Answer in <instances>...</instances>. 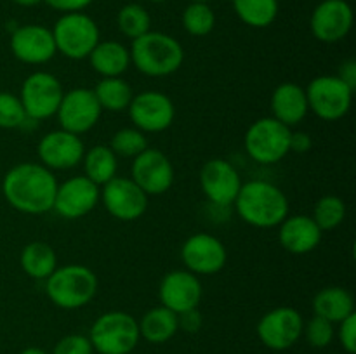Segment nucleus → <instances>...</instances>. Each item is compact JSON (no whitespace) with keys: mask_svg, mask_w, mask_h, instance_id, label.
<instances>
[{"mask_svg":"<svg viewBox=\"0 0 356 354\" xmlns=\"http://www.w3.org/2000/svg\"><path fill=\"white\" fill-rule=\"evenodd\" d=\"M58 179L42 163L23 162L7 170L2 194L14 210L28 215L47 214L54 207Z\"/></svg>","mask_w":356,"mask_h":354,"instance_id":"nucleus-1","label":"nucleus"},{"mask_svg":"<svg viewBox=\"0 0 356 354\" xmlns=\"http://www.w3.org/2000/svg\"><path fill=\"white\" fill-rule=\"evenodd\" d=\"M233 205L245 224L259 229L277 228L291 210L287 194L277 184L263 179L242 183Z\"/></svg>","mask_w":356,"mask_h":354,"instance_id":"nucleus-2","label":"nucleus"},{"mask_svg":"<svg viewBox=\"0 0 356 354\" xmlns=\"http://www.w3.org/2000/svg\"><path fill=\"white\" fill-rule=\"evenodd\" d=\"M131 65L146 76H169L183 66L184 49L162 31H152L132 40Z\"/></svg>","mask_w":356,"mask_h":354,"instance_id":"nucleus-3","label":"nucleus"},{"mask_svg":"<svg viewBox=\"0 0 356 354\" xmlns=\"http://www.w3.org/2000/svg\"><path fill=\"white\" fill-rule=\"evenodd\" d=\"M97 281L96 273L82 264H66L56 267L54 273L45 280V294L49 301L58 307L73 311L86 307L96 297Z\"/></svg>","mask_w":356,"mask_h":354,"instance_id":"nucleus-4","label":"nucleus"},{"mask_svg":"<svg viewBox=\"0 0 356 354\" xmlns=\"http://www.w3.org/2000/svg\"><path fill=\"white\" fill-rule=\"evenodd\" d=\"M89 340L97 354H131L138 347V319L125 311H108L92 323Z\"/></svg>","mask_w":356,"mask_h":354,"instance_id":"nucleus-5","label":"nucleus"},{"mask_svg":"<svg viewBox=\"0 0 356 354\" xmlns=\"http://www.w3.org/2000/svg\"><path fill=\"white\" fill-rule=\"evenodd\" d=\"M51 31L54 37L56 51L73 61L89 58L92 49L101 40L99 26L83 10L63 14Z\"/></svg>","mask_w":356,"mask_h":354,"instance_id":"nucleus-6","label":"nucleus"},{"mask_svg":"<svg viewBox=\"0 0 356 354\" xmlns=\"http://www.w3.org/2000/svg\"><path fill=\"white\" fill-rule=\"evenodd\" d=\"M291 127L280 124L273 117L259 118L247 128L243 137L247 155L259 165H273L282 162L291 153Z\"/></svg>","mask_w":356,"mask_h":354,"instance_id":"nucleus-7","label":"nucleus"},{"mask_svg":"<svg viewBox=\"0 0 356 354\" xmlns=\"http://www.w3.org/2000/svg\"><path fill=\"white\" fill-rule=\"evenodd\" d=\"M305 90L309 111L320 120L337 121L350 113L355 90L337 75L315 76Z\"/></svg>","mask_w":356,"mask_h":354,"instance_id":"nucleus-8","label":"nucleus"},{"mask_svg":"<svg viewBox=\"0 0 356 354\" xmlns=\"http://www.w3.org/2000/svg\"><path fill=\"white\" fill-rule=\"evenodd\" d=\"M65 89L56 75L49 71H33L24 78L21 85L19 99L28 120H47L56 117L61 104Z\"/></svg>","mask_w":356,"mask_h":354,"instance_id":"nucleus-9","label":"nucleus"},{"mask_svg":"<svg viewBox=\"0 0 356 354\" xmlns=\"http://www.w3.org/2000/svg\"><path fill=\"white\" fill-rule=\"evenodd\" d=\"M127 111L134 127L145 134L167 130L176 118L172 99L160 90H143L134 94Z\"/></svg>","mask_w":356,"mask_h":354,"instance_id":"nucleus-10","label":"nucleus"},{"mask_svg":"<svg viewBox=\"0 0 356 354\" xmlns=\"http://www.w3.org/2000/svg\"><path fill=\"white\" fill-rule=\"evenodd\" d=\"M148 194L131 177H113L101 186V200L111 217L122 222L138 221L148 210Z\"/></svg>","mask_w":356,"mask_h":354,"instance_id":"nucleus-11","label":"nucleus"},{"mask_svg":"<svg viewBox=\"0 0 356 354\" xmlns=\"http://www.w3.org/2000/svg\"><path fill=\"white\" fill-rule=\"evenodd\" d=\"M101 113L103 110L94 96V90L87 87H76L65 92L61 104L56 111V118H58L59 128L82 135L96 127Z\"/></svg>","mask_w":356,"mask_h":354,"instance_id":"nucleus-12","label":"nucleus"},{"mask_svg":"<svg viewBox=\"0 0 356 354\" xmlns=\"http://www.w3.org/2000/svg\"><path fill=\"white\" fill-rule=\"evenodd\" d=\"M305 319L294 307L280 305L266 314L257 323V337L271 351L291 349L302 337Z\"/></svg>","mask_w":356,"mask_h":354,"instance_id":"nucleus-13","label":"nucleus"},{"mask_svg":"<svg viewBox=\"0 0 356 354\" xmlns=\"http://www.w3.org/2000/svg\"><path fill=\"white\" fill-rule=\"evenodd\" d=\"M181 260L190 273L197 276H211L226 266L228 252L218 236L195 233L181 246Z\"/></svg>","mask_w":356,"mask_h":354,"instance_id":"nucleus-14","label":"nucleus"},{"mask_svg":"<svg viewBox=\"0 0 356 354\" xmlns=\"http://www.w3.org/2000/svg\"><path fill=\"white\" fill-rule=\"evenodd\" d=\"M131 179L148 196L163 194L172 187L176 170L165 153L155 148H146L141 155L132 158Z\"/></svg>","mask_w":356,"mask_h":354,"instance_id":"nucleus-15","label":"nucleus"},{"mask_svg":"<svg viewBox=\"0 0 356 354\" xmlns=\"http://www.w3.org/2000/svg\"><path fill=\"white\" fill-rule=\"evenodd\" d=\"M99 200L101 187L97 184L87 179L86 176H73L65 183L58 184L52 210H56V214L61 215L63 219L75 221L90 214L97 207Z\"/></svg>","mask_w":356,"mask_h":354,"instance_id":"nucleus-16","label":"nucleus"},{"mask_svg":"<svg viewBox=\"0 0 356 354\" xmlns=\"http://www.w3.org/2000/svg\"><path fill=\"white\" fill-rule=\"evenodd\" d=\"M200 187L205 198L218 207H229L235 201L242 177L232 162L225 158H212L200 169Z\"/></svg>","mask_w":356,"mask_h":354,"instance_id":"nucleus-17","label":"nucleus"},{"mask_svg":"<svg viewBox=\"0 0 356 354\" xmlns=\"http://www.w3.org/2000/svg\"><path fill=\"white\" fill-rule=\"evenodd\" d=\"M353 21V9L346 0H322L313 10L309 28L316 40L337 44L348 37Z\"/></svg>","mask_w":356,"mask_h":354,"instance_id":"nucleus-18","label":"nucleus"},{"mask_svg":"<svg viewBox=\"0 0 356 354\" xmlns=\"http://www.w3.org/2000/svg\"><path fill=\"white\" fill-rule=\"evenodd\" d=\"M38 160L49 170H68L79 165L86 153V146L80 135L68 130H51L38 141Z\"/></svg>","mask_w":356,"mask_h":354,"instance_id":"nucleus-19","label":"nucleus"},{"mask_svg":"<svg viewBox=\"0 0 356 354\" xmlns=\"http://www.w3.org/2000/svg\"><path fill=\"white\" fill-rule=\"evenodd\" d=\"M204 297L200 278L186 269H176L162 278L159 287L160 305L181 314L190 309H197Z\"/></svg>","mask_w":356,"mask_h":354,"instance_id":"nucleus-20","label":"nucleus"},{"mask_svg":"<svg viewBox=\"0 0 356 354\" xmlns=\"http://www.w3.org/2000/svg\"><path fill=\"white\" fill-rule=\"evenodd\" d=\"M9 45L14 58L24 65H45L58 54L52 31L42 24L17 26L10 35Z\"/></svg>","mask_w":356,"mask_h":354,"instance_id":"nucleus-21","label":"nucleus"},{"mask_svg":"<svg viewBox=\"0 0 356 354\" xmlns=\"http://www.w3.org/2000/svg\"><path fill=\"white\" fill-rule=\"evenodd\" d=\"M278 228L280 246L294 255L313 252L322 242L323 231L312 215H287Z\"/></svg>","mask_w":356,"mask_h":354,"instance_id":"nucleus-22","label":"nucleus"},{"mask_svg":"<svg viewBox=\"0 0 356 354\" xmlns=\"http://www.w3.org/2000/svg\"><path fill=\"white\" fill-rule=\"evenodd\" d=\"M271 117L287 127L301 124L308 115V97L305 87L294 82H284L271 94Z\"/></svg>","mask_w":356,"mask_h":354,"instance_id":"nucleus-23","label":"nucleus"},{"mask_svg":"<svg viewBox=\"0 0 356 354\" xmlns=\"http://www.w3.org/2000/svg\"><path fill=\"white\" fill-rule=\"evenodd\" d=\"M87 59L94 71L103 78L122 76L131 66V52L117 40H99Z\"/></svg>","mask_w":356,"mask_h":354,"instance_id":"nucleus-24","label":"nucleus"},{"mask_svg":"<svg viewBox=\"0 0 356 354\" xmlns=\"http://www.w3.org/2000/svg\"><path fill=\"white\" fill-rule=\"evenodd\" d=\"M315 316L330 323H341L355 312V298L350 290L343 287H325L313 297Z\"/></svg>","mask_w":356,"mask_h":354,"instance_id":"nucleus-25","label":"nucleus"},{"mask_svg":"<svg viewBox=\"0 0 356 354\" xmlns=\"http://www.w3.org/2000/svg\"><path fill=\"white\" fill-rule=\"evenodd\" d=\"M139 325V335L149 344H165L179 330L177 314L170 309L159 305L143 314Z\"/></svg>","mask_w":356,"mask_h":354,"instance_id":"nucleus-26","label":"nucleus"},{"mask_svg":"<svg viewBox=\"0 0 356 354\" xmlns=\"http://www.w3.org/2000/svg\"><path fill=\"white\" fill-rule=\"evenodd\" d=\"M83 176L92 180L97 186H103L108 180L117 177L118 170V156L113 149L106 144H96L92 148L86 149L82 158Z\"/></svg>","mask_w":356,"mask_h":354,"instance_id":"nucleus-27","label":"nucleus"},{"mask_svg":"<svg viewBox=\"0 0 356 354\" xmlns=\"http://www.w3.org/2000/svg\"><path fill=\"white\" fill-rule=\"evenodd\" d=\"M19 262L28 276L45 281L58 267V255L49 243L30 242L21 250Z\"/></svg>","mask_w":356,"mask_h":354,"instance_id":"nucleus-28","label":"nucleus"},{"mask_svg":"<svg viewBox=\"0 0 356 354\" xmlns=\"http://www.w3.org/2000/svg\"><path fill=\"white\" fill-rule=\"evenodd\" d=\"M92 90L101 110L111 111V113H120L127 110L134 97L132 87L122 76L101 78Z\"/></svg>","mask_w":356,"mask_h":354,"instance_id":"nucleus-29","label":"nucleus"},{"mask_svg":"<svg viewBox=\"0 0 356 354\" xmlns=\"http://www.w3.org/2000/svg\"><path fill=\"white\" fill-rule=\"evenodd\" d=\"M242 23L250 28H268L278 16V0H232Z\"/></svg>","mask_w":356,"mask_h":354,"instance_id":"nucleus-30","label":"nucleus"},{"mask_svg":"<svg viewBox=\"0 0 356 354\" xmlns=\"http://www.w3.org/2000/svg\"><path fill=\"white\" fill-rule=\"evenodd\" d=\"M183 28L193 37H205L216 26V14L207 2H190L183 10Z\"/></svg>","mask_w":356,"mask_h":354,"instance_id":"nucleus-31","label":"nucleus"},{"mask_svg":"<svg viewBox=\"0 0 356 354\" xmlns=\"http://www.w3.org/2000/svg\"><path fill=\"white\" fill-rule=\"evenodd\" d=\"M117 24L122 35L134 40L152 30V17L148 10L139 3H127L118 10Z\"/></svg>","mask_w":356,"mask_h":354,"instance_id":"nucleus-32","label":"nucleus"},{"mask_svg":"<svg viewBox=\"0 0 356 354\" xmlns=\"http://www.w3.org/2000/svg\"><path fill=\"white\" fill-rule=\"evenodd\" d=\"M312 217L322 231H332L343 224L346 217V203L336 194H325L316 201Z\"/></svg>","mask_w":356,"mask_h":354,"instance_id":"nucleus-33","label":"nucleus"},{"mask_svg":"<svg viewBox=\"0 0 356 354\" xmlns=\"http://www.w3.org/2000/svg\"><path fill=\"white\" fill-rule=\"evenodd\" d=\"M110 148L113 149V153L117 156L136 158V156L141 155L149 146L145 132H141L136 127H125L115 132L110 141Z\"/></svg>","mask_w":356,"mask_h":354,"instance_id":"nucleus-34","label":"nucleus"},{"mask_svg":"<svg viewBox=\"0 0 356 354\" xmlns=\"http://www.w3.org/2000/svg\"><path fill=\"white\" fill-rule=\"evenodd\" d=\"M26 120L19 96L0 90V128H19Z\"/></svg>","mask_w":356,"mask_h":354,"instance_id":"nucleus-35","label":"nucleus"},{"mask_svg":"<svg viewBox=\"0 0 356 354\" xmlns=\"http://www.w3.org/2000/svg\"><path fill=\"white\" fill-rule=\"evenodd\" d=\"M302 335L308 340L309 346L323 349V347L332 344L334 337H336V328H334V323L327 321L320 316H313L308 323H305Z\"/></svg>","mask_w":356,"mask_h":354,"instance_id":"nucleus-36","label":"nucleus"},{"mask_svg":"<svg viewBox=\"0 0 356 354\" xmlns=\"http://www.w3.org/2000/svg\"><path fill=\"white\" fill-rule=\"evenodd\" d=\"M52 354H94V349L87 335L70 333V335L58 340V344L52 349Z\"/></svg>","mask_w":356,"mask_h":354,"instance_id":"nucleus-37","label":"nucleus"},{"mask_svg":"<svg viewBox=\"0 0 356 354\" xmlns=\"http://www.w3.org/2000/svg\"><path fill=\"white\" fill-rule=\"evenodd\" d=\"M337 339H339L341 346L348 354L356 353V312L339 323Z\"/></svg>","mask_w":356,"mask_h":354,"instance_id":"nucleus-38","label":"nucleus"},{"mask_svg":"<svg viewBox=\"0 0 356 354\" xmlns=\"http://www.w3.org/2000/svg\"><path fill=\"white\" fill-rule=\"evenodd\" d=\"M177 323H179V330H184L188 333H195L202 328V319L200 311L197 309H190V311H184L181 314H177Z\"/></svg>","mask_w":356,"mask_h":354,"instance_id":"nucleus-39","label":"nucleus"},{"mask_svg":"<svg viewBox=\"0 0 356 354\" xmlns=\"http://www.w3.org/2000/svg\"><path fill=\"white\" fill-rule=\"evenodd\" d=\"M47 6H51L54 10L59 12H82L83 9L90 6L94 0H44Z\"/></svg>","mask_w":356,"mask_h":354,"instance_id":"nucleus-40","label":"nucleus"},{"mask_svg":"<svg viewBox=\"0 0 356 354\" xmlns=\"http://www.w3.org/2000/svg\"><path fill=\"white\" fill-rule=\"evenodd\" d=\"M313 148V139L308 132H291V141H289V149L291 153H308Z\"/></svg>","mask_w":356,"mask_h":354,"instance_id":"nucleus-41","label":"nucleus"},{"mask_svg":"<svg viewBox=\"0 0 356 354\" xmlns=\"http://www.w3.org/2000/svg\"><path fill=\"white\" fill-rule=\"evenodd\" d=\"M343 82H346L351 89H356V61L355 59H346V61L341 62L339 73H337Z\"/></svg>","mask_w":356,"mask_h":354,"instance_id":"nucleus-42","label":"nucleus"},{"mask_svg":"<svg viewBox=\"0 0 356 354\" xmlns=\"http://www.w3.org/2000/svg\"><path fill=\"white\" fill-rule=\"evenodd\" d=\"M16 6H21V7H35L38 6V3H42L44 0H13Z\"/></svg>","mask_w":356,"mask_h":354,"instance_id":"nucleus-43","label":"nucleus"},{"mask_svg":"<svg viewBox=\"0 0 356 354\" xmlns=\"http://www.w3.org/2000/svg\"><path fill=\"white\" fill-rule=\"evenodd\" d=\"M19 354H47L44 349H40V347H26V349L21 351Z\"/></svg>","mask_w":356,"mask_h":354,"instance_id":"nucleus-44","label":"nucleus"},{"mask_svg":"<svg viewBox=\"0 0 356 354\" xmlns=\"http://www.w3.org/2000/svg\"><path fill=\"white\" fill-rule=\"evenodd\" d=\"M149 2H155V3H162V2H167V0H149Z\"/></svg>","mask_w":356,"mask_h":354,"instance_id":"nucleus-45","label":"nucleus"},{"mask_svg":"<svg viewBox=\"0 0 356 354\" xmlns=\"http://www.w3.org/2000/svg\"><path fill=\"white\" fill-rule=\"evenodd\" d=\"M190 2H209V0H190Z\"/></svg>","mask_w":356,"mask_h":354,"instance_id":"nucleus-46","label":"nucleus"},{"mask_svg":"<svg viewBox=\"0 0 356 354\" xmlns=\"http://www.w3.org/2000/svg\"><path fill=\"white\" fill-rule=\"evenodd\" d=\"M228 2H232V0H228Z\"/></svg>","mask_w":356,"mask_h":354,"instance_id":"nucleus-47","label":"nucleus"}]
</instances>
